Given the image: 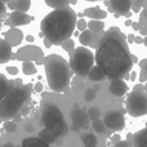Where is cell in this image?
<instances>
[{
    "label": "cell",
    "mask_w": 147,
    "mask_h": 147,
    "mask_svg": "<svg viewBox=\"0 0 147 147\" xmlns=\"http://www.w3.org/2000/svg\"><path fill=\"white\" fill-rule=\"evenodd\" d=\"M132 21H130V20H127V21H125V25H127V26H132Z\"/></svg>",
    "instance_id": "cell-49"
},
{
    "label": "cell",
    "mask_w": 147,
    "mask_h": 147,
    "mask_svg": "<svg viewBox=\"0 0 147 147\" xmlns=\"http://www.w3.org/2000/svg\"><path fill=\"white\" fill-rule=\"evenodd\" d=\"M7 71L9 74H12V75H16V74L18 72V69H17V67H14V66H12V67H8Z\"/></svg>",
    "instance_id": "cell-38"
},
{
    "label": "cell",
    "mask_w": 147,
    "mask_h": 147,
    "mask_svg": "<svg viewBox=\"0 0 147 147\" xmlns=\"http://www.w3.org/2000/svg\"><path fill=\"white\" fill-rule=\"evenodd\" d=\"M23 40V32L18 30L17 27H12L7 34H5V41L9 44L10 47H17L22 43Z\"/></svg>",
    "instance_id": "cell-14"
},
{
    "label": "cell",
    "mask_w": 147,
    "mask_h": 147,
    "mask_svg": "<svg viewBox=\"0 0 147 147\" xmlns=\"http://www.w3.org/2000/svg\"><path fill=\"white\" fill-rule=\"evenodd\" d=\"M16 4H17L18 12L26 13L31 7V0H16Z\"/></svg>",
    "instance_id": "cell-28"
},
{
    "label": "cell",
    "mask_w": 147,
    "mask_h": 147,
    "mask_svg": "<svg viewBox=\"0 0 147 147\" xmlns=\"http://www.w3.org/2000/svg\"><path fill=\"white\" fill-rule=\"evenodd\" d=\"M44 69L48 85L57 93H63L69 89L71 69L66 59L59 54H49L44 58Z\"/></svg>",
    "instance_id": "cell-3"
},
{
    "label": "cell",
    "mask_w": 147,
    "mask_h": 147,
    "mask_svg": "<svg viewBox=\"0 0 147 147\" xmlns=\"http://www.w3.org/2000/svg\"><path fill=\"white\" fill-rule=\"evenodd\" d=\"M31 21H32V17H30L27 13L18 12V10H14V12H12V13H10V16H9V23L13 26V27H18V26L28 25Z\"/></svg>",
    "instance_id": "cell-13"
},
{
    "label": "cell",
    "mask_w": 147,
    "mask_h": 147,
    "mask_svg": "<svg viewBox=\"0 0 147 147\" xmlns=\"http://www.w3.org/2000/svg\"><path fill=\"white\" fill-rule=\"evenodd\" d=\"M4 147H14V145H13L12 142H9V143H5V146Z\"/></svg>",
    "instance_id": "cell-50"
},
{
    "label": "cell",
    "mask_w": 147,
    "mask_h": 147,
    "mask_svg": "<svg viewBox=\"0 0 147 147\" xmlns=\"http://www.w3.org/2000/svg\"><path fill=\"white\" fill-rule=\"evenodd\" d=\"M112 147H133L132 146V142L128 140H124V141H119L117 143L112 145Z\"/></svg>",
    "instance_id": "cell-35"
},
{
    "label": "cell",
    "mask_w": 147,
    "mask_h": 147,
    "mask_svg": "<svg viewBox=\"0 0 147 147\" xmlns=\"http://www.w3.org/2000/svg\"><path fill=\"white\" fill-rule=\"evenodd\" d=\"M130 79H132V80H134V79H136V72L134 71H133L132 75H130Z\"/></svg>",
    "instance_id": "cell-51"
},
{
    "label": "cell",
    "mask_w": 147,
    "mask_h": 147,
    "mask_svg": "<svg viewBox=\"0 0 147 147\" xmlns=\"http://www.w3.org/2000/svg\"><path fill=\"white\" fill-rule=\"evenodd\" d=\"M22 71L26 75H35L36 74V66L31 61H23L22 62Z\"/></svg>",
    "instance_id": "cell-25"
},
{
    "label": "cell",
    "mask_w": 147,
    "mask_h": 147,
    "mask_svg": "<svg viewBox=\"0 0 147 147\" xmlns=\"http://www.w3.org/2000/svg\"><path fill=\"white\" fill-rule=\"evenodd\" d=\"M88 79L90 81H102L106 79V75L98 66H93L88 74Z\"/></svg>",
    "instance_id": "cell-22"
},
{
    "label": "cell",
    "mask_w": 147,
    "mask_h": 147,
    "mask_svg": "<svg viewBox=\"0 0 147 147\" xmlns=\"http://www.w3.org/2000/svg\"><path fill=\"white\" fill-rule=\"evenodd\" d=\"M35 90L36 92H41V90H43V84H41V83H36L35 84Z\"/></svg>",
    "instance_id": "cell-40"
},
{
    "label": "cell",
    "mask_w": 147,
    "mask_h": 147,
    "mask_svg": "<svg viewBox=\"0 0 147 147\" xmlns=\"http://www.w3.org/2000/svg\"><path fill=\"white\" fill-rule=\"evenodd\" d=\"M92 128H93L94 132H97L98 134H105V133L107 132L106 125H105L103 121H102V120H99V119L92 121Z\"/></svg>",
    "instance_id": "cell-27"
},
{
    "label": "cell",
    "mask_w": 147,
    "mask_h": 147,
    "mask_svg": "<svg viewBox=\"0 0 147 147\" xmlns=\"http://www.w3.org/2000/svg\"><path fill=\"white\" fill-rule=\"evenodd\" d=\"M17 57L21 61H31L35 65H44V54L39 47L27 45L17 52Z\"/></svg>",
    "instance_id": "cell-8"
},
{
    "label": "cell",
    "mask_w": 147,
    "mask_h": 147,
    "mask_svg": "<svg viewBox=\"0 0 147 147\" xmlns=\"http://www.w3.org/2000/svg\"><path fill=\"white\" fill-rule=\"evenodd\" d=\"M140 66H141L140 81H141V83H146V81H147V58L140 62Z\"/></svg>",
    "instance_id": "cell-29"
},
{
    "label": "cell",
    "mask_w": 147,
    "mask_h": 147,
    "mask_svg": "<svg viewBox=\"0 0 147 147\" xmlns=\"http://www.w3.org/2000/svg\"><path fill=\"white\" fill-rule=\"evenodd\" d=\"M86 1H99V0H86Z\"/></svg>",
    "instance_id": "cell-55"
},
{
    "label": "cell",
    "mask_w": 147,
    "mask_h": 147,
    "mask_svg": "<svg viewBox=\"0 0 147 147\" xmlns=\"http://www.w3.org/2000/svg\"><path fill=\"white\" fill-rule=\"evenodd\" d=\"M81 141H83L84 147H97V145H98V138L92 133H85L81 137Z\"/></svg>",
    "instance_id": "cell-24"
},
{
    "label": "cell",
    "mask_w": 147,
    "mask_h": 147,
    "mask_svg": "<svg viewBox=\"0 0 147 147\" xmlns=\"http://www.w3.org/2000/svg\"><path fill=\"white\" fill-rule=\"evenodd\" d=\"M32 92L31 84H18L14 86H9L5 97L0 102V117L1 119H10L14 117L21 111L25 103L28 101Z\"/></svg>",
    "instance_id": "cell-4"
},
{
    "label": "cell",
    "mask_w": 147,
    "mask_h": 147,
    "mask_svg": "<svg viewBox=\"0 0 147 147\" xmlns=\"http://www.w3.org/2000/svg\"><path fill=\"white\" fill-rule=\"evenodd\" d=\"M134 38H136V36L132 35V34H130V35H128V43H132V41H134Z\"/></svg>",
    "instance_id": "cell-45"
},
{
    "label": "cell",
    "mask_w": 147,
    "mask_h": 147,
    "mask_svg": "<svg viewBox=\"0 0 147 147\" xmlns=\"http://www.w3.org/2000/svg\"><path fill=\"white\" fill-rule=\"evenodd\" d=\"M143 44H145V45L147 47V36H145V38H143Z\"/></svg>",
    "instance_id": "cell-52"
},
{
    "label": "cell",
    "mask_w": 147,
    "mask_h": 147,
    "mask_svg": "<svg viewBox=\"0 0 147 147\" xmlns=\"http://www.w3.org/2000/svg\"><path fill=\"white\" fill-rule=\"evenodd\" d=\"M34 130V127L31 124H27L26 125V132H32Z\"/></svg>",
    "instance_id": "cell-44"
},
{
    "label": "cell",
    "mask_w": 147,
    "mask_h": 147,
    "mask_svg": "<svg viewBox=\"0 0 147 147\" xmlns=\"http://www.w3.org/2000/svg\"><path fill=\"white\" fill-rule=\"evenodd\" d=\"M132 62H133V63H137V62H138V58L136 56H133V54H132Z\"/></svg>",
    "instance_id": "cell-48"
},
{
    "label": "cell",
    "mask_w": 147,
    "mask_h": 147,
    "mask_svg": "<svg viewBox=\"0 0 147 147\" xmlns=\"http://www.w3.org/2000/svg\"><path fill=\"white\" fill-rule=\"evenodd\" d=\"M48 7L53 8V9H61V8L69 7L72 3H76V0H44Z\"/></svg>",
    "instance_id": "cell-21"
},
{
    "label": "cell",
    "mask_w": 147,
    "mask_h": 147,
    "mask_svg": "<svg viewBox=\"0 0 147 147\" xmlns=\"http://www.w3.org/2000/svg\"><path fill=\"white\" fill-rule=\"evenodd\" d=\"M94 54L86 47H78L70 53V69L78 76H88L89 71L94 66Z\"/></svg>",
    "instance_id": "cell-6"
},
{
    "label": "cell",
    "mask_w": 147,
    "mask_h": 147,
    "mask_svg": "<svg viewBox=\"0 0 147 147\" xmlns=\"http://www.w3.org/2000/svg\"><path fill=\"white\" fill-rule=\"evenodd\" d=\"M134 43L136 44H143V38H142V36H136V38H134Z\"/></svg>",
    "instance_id": "cell-39"
},
{
    "label": "cell",
    "mask_w": 147,
    "mask_h": 147,
    "mask_svg": "<svg viewBox=\"0 0 147 147\" xmlns=\"http://www.w3.org/2000/svg\"><path fill=\"white\" fill-rule=\"evenodd\" d=\"M4 9H5V7H4V1H3V0H0V14H1L3 12H4Z\"/></svg>",
    "instance_id": "cell-43"
},
{
    "label": "cell",
    "mask_w": 147,
    "mask_h": 147,
    "mask_svg": "<svg viewBox=\"0 0 147 147\" xmlns=\"http://www.w3.org/2000/svg\"><path fill=\"white\" fill-rule=\"evenodd\" d=\"M40 124L44 127V129H48L52 133H54L57 138L66 134L69 130L62 111L58 109V106L53 103H47L44 106L41 111Z\"/></svg>",
    "instance_id": "cell-5"
},
{
    "label": "cell",
    "mask_w": 147,
    "mask_h": 147,
    "mask_svg": "<svg viewBox=\"0 0 147 147\" xmlns=\"http://www.w3.org/2000/svg\"><path fill=\"white\" fill-rule=\"evenodd\" d=\"M120 138H121V137H120L119 134H114V136H112V137H111V142H112V145H115V143H117L119 141H121Z\"/></svg>",
    "instance_id": "cell-37"
},
{
    "label": "cell",
    "mask_w": 147,
    "mask_h": 147,
    "mask_svg": "<svg viewBox=\"0 0 147 147\" xmlns=\"http://www.w3.org/2000/svg\"><path fill=\"white\" fill-rule=\"evenodd\" d=\"M8 7H9V9H12L13 12H14V10H17V4H16V0H9V1H8Z\"/></svg>",
    "instance_id": "cell-36"
},
{
    "label": "cell",
    "mask_w": 147,
    "mask_h": 147,
    "mask_svg": "<svg viewBox=\"0 0 147 147\" xmlns=\"http://www.w3.org/2000/svg\"><path fill=\"white\" fill-rule=\"evenodd\" d=\"M93 40H94V36L90 30H84L79 35V41H80V44L83 47H89V45L93 47Z\"/></svg>",
    "instance_id": "cell-20"
},
{
    "label": "cell",
    "mask_w": 147,
    "mask_h": 147,
    "mask_svg": "<svg viewBox=\"0 0 147 147\" xmlns=\"http://www.w3.org/2000/svg\"><path fill=\"white\" fill-rule=\"evenodd\" d=\"M96 90L94 89H86V92H85V101L86 102H90V101H93L94 98H96Z\"/></svg>",
    "instance_id": "cell-33"
},
{
    "label": "cell",
    "mask_w": 147,
    "mask_h": 147,
    "mask_svg": "<svg viewBox=\"0 0 147 147\" xmlns=\"http://www.w3.org/2000/svg\"><path fill=\"white\" fill-rule=\"evenodd\" d=\"M109 92L115 97H123L127 94L128 85L123 79H112V80L110 81Z\"/></svg>",
    "instance_id": "cell-12"
},
{
    "label": "cell",
    "mask_w": 147,
    "mask_h": 147,
    "mask_svg": "<svg viewBox=\"0 0 147 147\" xmlns=\"http://www.w3.org/2000/svg\"><path fill=\"white\" fill-rule=\"evenodd\" d=\"M26 40H27L28 43H32V41H34V38H32V36H31V35H28L27 38H26Z\"/></svg>",
    "instance_id": "cell-47"
},
{
    "label": "cell",
    "mask_w": 147,
    "mask_h": 147,
    "mask_svg": "<svg viewBox=\"0 0 147 147\" xmlns=\"http://www.w3.org/2000/svg\"><path fill=\"white\" fill-rule=\"evenodd\" d=\"M142 16H143V17H147V10H143V13H142Z\"/></svg>",
    "instance_id": "cell-53"
},
{
    "label": "cell",
    "mask_w": 147,
    "mask_h": 147,
    "mask_svg": "<svg viewBox=\"0 0 147 147\" xmlns=\"http://www.w3.org/2000/svg\"><path fill=\"white\" fill-rule=\"evenodd\" d=\"M140 32L142 35H146L147 36V27H143V28H140Z\"/></svg>",
    "instance_id": "cell-46"
},
{
    "label": "cell",
    "mask_w": 147,
    "mask_h": 147,
    "mask_svg": "<svg viewBox=\"0 0 147 147\" xmlns=\"http://www.w3.org/2000/svg\"><path fill=\"white\" fill-rule=\"evenodd\" d=\"M21 147H49V145L43 142V141L38 137H28L22 141Z\"/></svg>",
    "instance_id": "cell-19"
},
{
    "label": "cell",
    "mask_w": 147,
    "mask_h": 147,
    "mask_svg": "<svg viewBox=\"0 0 147 147\" xmlns=\"http://www.w3.org/2000/svg\"><path fill=\"white\" fill-rule=\"evenodd\" d=\"M88 115L80 109H75L71 111V120H72V130H79L81 128H85L88 125Z\"/></svg>",
    "instance_id": "cell-11"
},
{
    "label": "cell",
    "mask_w": 147,
    "mask_h": 147,
    "mask_svg": "<svg viewBox=\"0 0 147 147\" xmlns=\"http://www.w3.org/2000/svg\"><path fill=\"white\" fill-rule=\"evenodd\" d=\"M4 129H5V132H8V133H14L16 130H17V124H16L14 121H7L4 124Z\"/></svg>",
    "instance_id": "cell-32"
},
{
    "label": "cell",
    "mask_w": 147,
    "mask_h": 147,
    "mask_svg": "<svg viewBox=\"0 0 147 147\" xmlns=\"http://www.w3.org/2000/svg\"><path fill=\"white\" fill-rule=\"evenodd\" d=\"M88 117L92 120V121L98 120L99 117H101V110H99L98 107H96V106L90 107V109L88 110Z\"/></svg>",
    "instance_id": "cell-30"
},
{
    "label": "cell",
    "mask_w": 147,
    "mask_h": 147,
    "mask_svg": "<svg viewBox=\"0 0 147 147\" xmlns=\"http://www.w3.org/2000/svg\"><path fill=\"white\" fill-rule=\"evenodd\" d=\"M84 16L90 20H103V18L107 17V12L98 7H90V8H86L84 9Z\"/></svg>",
    "instance_id": "cell-16"
},
{
    "label": "cell",
    "mask_w": 147,
    "mask_h": 147,
    "mask_svg": "<svg viewBox=\"0 0 147 147\" xmlns=\"http://www.w3.org/2000/svg\"><path fill=\"white\" fill-rule=\"evenodd\" d=\"M125 109L128 114L133 117H140L147 115V93L143 84L134 85L133 90L128 94L125 101Z\"/></svg>",
    "instance_id": "cell-7"
},
{
    "label": "cell",
    "mask_w": 147,
    "mask_h": 147,
    "mask_svg": "<svg viewBox=\"0 0 147 147\" xmlns=\"http://www.w3.org/2000/svg\"><path fill=\"white\" fill-rule=\"evenodd\" d=\"M94 61L109 79H129L133 69L132 54L125 35L119 27H110L96 45Z\"/></svg>",
    "instance_id": "cell-1"
},
{
    "label": "cell",
    "mask_w": 147,
    "mask_h": 147,
    "mask_svg": "<svg viewBox=\"0 0 147 147\" xmlns=\"http://www.w3.org/2000/svg\"><path fill=\"white\" fill-rule=\"evenodd\" d=\"M76 21L78 17L75 10L70 7L54 9L41 21V34L51 41L52 45H61L63 41L71 38L76 27Z\"/></svg>",
    "instance_id": "cell-2"
},
{
    "label": "cell",
    "mask_w": 147,
    "mask_h": 147,
    "mask_svg": "<svg viewBox=\"0 0 147 147\" xmlns=\"http://www.w3.org/2000/svg\"><path fill=\"white\" fill-rule=\"evenodd\" d=\"M76 28L80 31H84L88 28V22L85 20H78L76 21Z\"/></svg>",
    "instance_id": "cell-34"
},
{
    "label": "cell",
    "mask_w": 147,
    "mask_h": 147,
    "mask_svg": "<svg viewBox=\"0 0 147 147\" xmlns=\"http://www.w3.org/2000/svg\"><path fill=\"white\" fill-rule=\"evenodd\" d=\"M44 45H45L47 48H51V47H52V43L48 40V39H45V38H44Z\"/></svg>",
    "instance_id": "cell-42"
},
{
    "label": "cell",
    "mask_w": 147,
    "mask_h": 147,
    "mask_svg": "<svg viewBox=\"0 0 147 147\" xmlns=\"http://www.w3.org/2000/svg\"><path fill=\"white\" fill-rule=\"evenodd\" d=\"M129 138L130 140L128 141L132 142L133 147H147V124L145 129H141L134 134H130Z\"/></svg>",
    "instance_id": "cell-15"
},
{
    "label": "cell",
    "mask_w": 147,
    "mask_h": 147,
    "mask_svg": "<svg viewBox=\"0 0 147 147\" xmlns=\"http://www.w3.org/2000/svg\"><path fill=\"white\" fill-rule=\"evenodd\" d=\"M8 89H9V81L7 80V78L3 75H0V102L5 97Z\"/></svg>",
    "instance_id": "cell-26"
},
{
    "label": "cell",
    "mask_w": 147,
    "mask_h": 147,
    "mask_svg": "<svg viewBox=\"0 0 147 147\" xmlns=\"http://www.w3.org/2000/svg\"><path fill=\"white\" fill-rule=\"evenodd\" d=\"M38 138H40V140L43 141V142L48 143V145H51V143L56 142V140H57L56 134H54V133H52L51 130H48V129H43V130H40V133H39Z\"/></svg>",
    "instance_id": "cell-23"
},
{
    "label": "cell",
    "mask_w": 147,
    "mask_h": 147,
    "mask_svg": "<svg viewBox=\"0 0 147 147\" xmlns=\"http://www.w3.org/2000/svg\"><path fill=\"white\" fill-rule=\"evenodd\" d=\"M145 92L147 93V81H146V84H145Z\"/></svg>",
    "instance_id": "cell-54"
},
{
    "label": "cell",
    "mask_w": 147,
    "mask_h": 147,
    "mask_svg": "<svg viewBox=\"0 0 147 147\" xmlns=\"http://www.w3.org/2000/svg\"><path fill=\"white\" fill-rule=\"evenodd\" d=\"M61 47L63 48V51L69 52V53H71V52L75 49V41L71 40V39H67L66 41H63V43L61 44Z\"/></svg>",
    "instance_id": "cell-31"
},
{
    "label": "cell",
    "mask_w": 147,
    "mask_h": 147,
    "mask_svg": "<svg viewBox=\"0 0 147 147\" xmlns=\"http://www.w3.org/2000/svg\"><path fill=\"white\" fill-rule=\"evenodd\" d=\"M88 30L92 31L94 36V40H96L97 35L98 34H102L105 30V22L103 21H99V20H92L88 22Z\"/></svg>",
    "instance_id": "cell-18"
},
{
    "label": "cell",
    "mask_w": 147,
    "mask_h": 147,
    "mask_svg": "<svg viewBox=\"0 0 147 147\" xmlns=\"http://www.w3.org/2000/svg\"><path fill=\"white\" fill-rule=\"evenodd\" d=\"M110 12H114L115 16H130L132 0H110Z\"/></svg>",
    "instance_id": "cell-10"
},
{
    "label": "cell",
    "mask_w": 147,
    "mask_h": 147,
    "mask_svg": "<svg viewBox=\"0 0 147 147\" xmlns=\"http://www.w3.org/2000/svg\"><path fill=\"white\" fill-rule=\"evenodd\" d=\"M12 58V47L0 38V63H5Z\"/></svg>",
    "instance_id": "cell-17"
},
{
    "label": "cell",
    "mask_w": 147,
    "mask_h": 147,
    "mask_svg": "<svg viewBox=\"0 0 147 147\" xmlns=\"http://www.w3.org/2000/svg\"><path fill=\"white\" fill-rule=\"evenodd\" d=\"M103 124L106 125V128L109 130H114V132H119L123 130L125 128V117L123 115L121 111H116V110H112V111L106 112L103 117Z\"/></svg>",
    "instance_id": "cell-9"
},
{
    "label": "cell",
    "mask_w": 147,
    "mask_h": 147,
    "mask_svg": "<svg viewBox=\"0 0 147 147\" xmlns=\"http://www.w3.org/2000/svg\"><path fill=\"white\" fill-rule=\"evenodd\" d=\"M3 1H9V0H3Z\"/></svg>",
    "instance_id": "cell-56"
},
{
    "label": "cell",
    "mask_w": 147,
    "mask_h": 147,
    "mask_svg": "<svg viewBox=\"0 0 147 147\" xmlns=\"http://www.w3.org/2000/svg\"><path fill=\"white\" fill-rule=\"evenodd\" d=\"M132 28L133 30H136V31H138L141 28V26H140V23H137V22H133L132 23Z\"/></svg>",
    "instance_id": "cell-41"
}]
</instances>
